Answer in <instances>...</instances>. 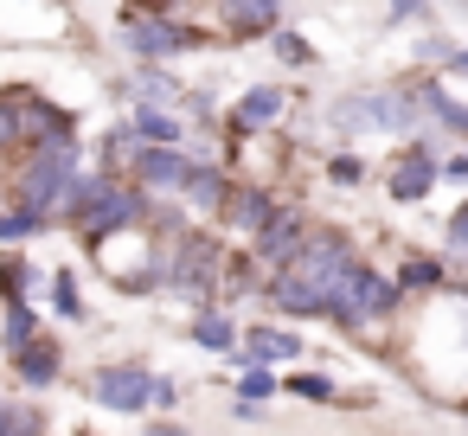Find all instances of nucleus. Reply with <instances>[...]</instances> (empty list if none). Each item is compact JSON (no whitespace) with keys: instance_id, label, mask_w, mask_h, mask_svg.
Segmentation results:
<instances>
[{"instance_id":"f257e3e1","label":"nucleus","mask_w":468,"mask_h":436,"mask_svg":"<svg viewBox=\"0 0 468 436\" xmlns=\"http://www.w3.org/2000/svg\"><path fill=\"white\" fill-rule=\"evenodd\" d=\"M353 282H359V257L340 238H321L308 257H289V270L276 282V302L289 314H340V302L353 295Z\"/></svg>"},{"instance_id":"f03ea898","label":"nucleus","mask_w":468,"mask_h":436,"mask_svg":"<svg viewBox=\"0 0 468 436\" xmlns=\"http://www.w3.org/2000/svg\"><path fill=\"white\" fill-rule=\"evenodd\" d=\"M71 167H78V142L71 135H58V142H46L39 154H33V167H27V206L46 218L52 206H65V193H71Z\"/></svg>"},{"instance_id":"7ed1b4c3","label":"nucleus","mask_w":468,"mask_h":436,"mask_svg":"<svg viewBox=\"0 0 468 436\" xmlns=\"http://www.w3.org/2000/svg\"><path fill=\"white\" fill-rule=\"evenodd\" d=\"M334 122H340V129H410V122H417V97H410V90L353 97V103H334Z\"/></svg>"},{"instance_id":"20e7f679","label":"nucleus","mask_w":468,"mask_h":436,"mask_svg":"<svg viewBox=\"0 0 468 436\" xmlns=\"http://www.w3.org/2000/svg\"><path fill=\"white\" fill-rule=\"evenodd\" d=\"M148 385H154V372H142V366H103L97 372V398L110 410H142L148 404Z\"/></svg>"},{"instance_id":"39448f33","label":"nucleus","mask_w":468,"mask_h":436,"mask_svg":"<svg viewBox=\"0 0 468 436\" xmlns=\"http://www.w3.org/2000/svg\"><path fill=\"white\" fill-rule=\"evenodd\" d=\"M193 46V33H180L174 20H135L129 27V52L135 58H174V52H186Z\"/></svg>"},{"instance_id":"423d86ee","label":"nucleus","mask_w":468,"mask_h":436,"mask_svg":"<svg viewBox=\"0 0 468 436\" xmlns=\"http://www.w3.org/2000/svg\"><path fill=\"white\" fill-rule=\"evenodd\" d=\"M135 167H142V180H148L154 193H180V186H186V174H193V161H180L167 142L142 148V154H135Z\"/></svg>"},{"instance_id":"0eeeda50","label":"nucleus","mask_w":468,"mask_h":436,"mask_svg":"<svg viewBox=\"0 0 468 436\" xmlns=\"http://www.w3.org/2000/svg\"><path fill=\"white\" fill-rule=\"evenodd\" d=\"M135 218H142V199H135V193H116V186H110V193H103V199L90 206V225H84V231H90V244H103V238H116L122 225H135Z\"/></svg>"},{"instance_id":"6e6552de","label":"nucleus","mask_w":468,"mask_h":436,"mask_svg":"<svg viewBox=\"0 0 468 436\" xmlns=\"http://www.w3.org/2000/svg\"><path fill=\"white\" fill-rule=\"evenodd\" d=\"M295 250H302V218H295V212H270V218L257 225V257L289 263Z\"/></svg>"},{"instance_id":"1a4fd4ad","label":"nucleus","mask_w":468,"mask_h":436,"mask_svg":"<svg viewBox=\"0 0 468 436\" xmlns=\"http://www.w3.org/2000/svg\"><path fill=\"white\" fill-rule=\"evenodd\" d=\"M391 302H398V289H391V282H378L372 270H359L353 295L340 302V321H372V314H391Z\"/></svg>"},{"instance_id":"9d476101","label":"nucleus","mask_w":468,"mask_h":436,"mask_svg":"<svg viewBox=\"0 0 468 436\" xmlns=\"http://www.w3.org/2000/svg\"><path fill=\"white\" fill-rule=\"evenodd\" d=\"M7 110H14V142H20V135H46V142L65 135V116L46 110L39 97H20V103H7Z\"/></svg>"},{"instance_id":"9b49d317","label":"nucleus","mask_w":468,"mask_h":436,"mask_svg":"<svg viewBox=\"0 0 468 436\" xmlns=\"http://www.w3.org/2000/svg\"><path fill=\"white\" fill-rule=\"evenodd\" d=\"M218 7H225V27H231V33H257V27L276 20L282 0H218Z\"/></svg>"},{"instance_id":"f8f14e48","label":"nucleus","mask_w":468,"mask_h":436,"mask_svg":"<svg viewBox=\"0 0 468 436\" xmlns=\"http://www.w3.org/2000/svg\"><path fill=\"white\" fill-rule=\"evenodd\" d=\"M199 276H212V244L186 238V250H180V270H174V282H180V289H199Z\"/></svg>"},{"instance_id":"ddd939ff","label":"nucleus","mask_w":468,"mask_h":436,"mask_svg":"<svg viewBox=\"0 0 468 436\" xmlns=\"http://www.w3.org/2000/svg\"><path fill=\"white\" fill-rule=\"evenodd\" d=\"M276 110H282L276 90H250V97L238 103V129H263V122H276Z\"/></svg>"},{"instance_id":"4468645a","label":"nucleus","mask_w":468,"mask_h":436,"mask_svg":"<svg viewBox=\"0 0 468 436\" xmlns=\"http://www.w3.org/2000/svg\"><path fill=\"white\" fill-rule=\"evenodd\" d=\"M244 346H250V359H295V353H302L295 334H276V327H257Z\"/></svg>"},{"instance_id":"2eb2a0df","label":"nucleus","mask_w":468,"mask_h":436,"mask_svg":"<svg viewBox=\"0 0 468 436\" xmlns=\"http://www.w3.org/2000/svg\"><path fill=\"white\" fill-rule=\"evenodd\" d=\"M20 378H27V385H52V378H58V353H52V346H27V353H20Z\"/></svg>"},{"instance_id":"dca6fc26","label":"nucleus","mask_w":468,"mask_h":436,"mask_svg":"<svg viewBox=\"0 0 468 436\" xmlns=\"http://www.w3.org/2000/svg\"><path fill=\"white\" fill-rule=\"evenodd\" d=\"M186 199H193V206H225V180H218L212 167H193V174H186Z\"/></svg>"},{"instance_id":"f3484780","label":"nucleus","mask_w":468,"mask_h":436,"mask_svg":"<svg viewBox=\"0 0 468 436\" xmlns=\"http://www.w3.org/2000/svg\"><path fill=\"white\" fill-rule=\"evenodd\" d=\"M430 174H436L430 161H404V167L391 174V193H398V199H417V193L430 186Z\"/></svg>"},{"instance_id":"a211bd4d","label":"nucleus","mask_w":468,"mask_h":436,"mask_svg":"<svg viewBox=\"0 0 468 436\" xmlns=\"http://www.w3.org/2000/svg\"><path fill=\"white\" fill-rule=\"evenodd\" d=\"M270 212H276V206H270V199H263V193H244V199H238V206H231V218H238V225H244V231H257V225H263V218H270Z\"/></svg>"},{"instance_id":"6ab92c4d","label":"nucleus","mask_w":468,"mask_h":436,"mask_svg":"<svg viewBox=\"0 0 468 436\" xmlns=\"http://www.w3.org/2000/svg\"><path fill=\"white\" fill-rule=\"evenodd\" d=\"M135 129H142L148 142H180V122H174V116H154V110H142Z\"/></svg>"},{"instance_id":"aec40b11","label":"nucleus","mask_w":468,"mask_h":436,"mask_svg":"<svg viewBox=\"0 0 468 436\" xmlns=\"http://www.w3.org/2000/svg\"><path fill=\"white\" fill-rule=\"evenodd\" d=\"M199 346L225 353V346H231V321H225V314H206V321H199Z\"/></svg>"},{"instance_id":"412c9836","label":"nucleus","mask_w":468,"mask_h":436,"mask_svg":"<svg viewBox=\"0 0 468 436\" xmlns=\"http://www.w3.org/2000/svg\"><path fill=\"white\" fill-rule=\"evenodd\" d=\"M39 231V212L27 206V212H0V238H33Z\"/></svg>"},{"instance_id":"4be33fe9","label":"nucleus","mask_w":468,"mask_h":436,"mask_svg":"<svg viewBox=\"0 0 468 436\" xmlns=\"http://www.w3.org/2000/svg\"><path fill=\"white\" fill-rule=\"evenodd\" d=\"M27 340H33V308L14 302V308H7V346H27Z\"/></svg>"},{"instance_id":"5701e85b","label":"nucleus","mask_w":468,"mask_h":436,"mask_svg":"<svg viewBox=\"0 0 468 436\" xmlns=\"http://www.w3.org/2000/svg\"><path fill=\"white\" fill-rule=\"evenodd\" d=\"M270 391H276V378H270V372H263V366H257V372H250V378H244V410H250V404H263V398H270Z\"/></svg>"},{"instance_id":"b1692460","label":"nucleus","mask_w":468,"mask_h":436,"mask_svg":"<svg viewBox=\"0 0 468 436\" xmlns=\"http://www.w3.org/2000/svg\"><path fill=\"white\" fill-rule=\"evenodd\" d=\"M174 90H180V84H174V78H161V71H148V78H142V97H154V103H167Z\"/></svg>"},{"instance_id":"393cba45","label":"nucleus","mask_w":468,"mask_h":436,"mask_svg":"<svg viewBox=\"0 0 468 436\" xmlns=\"http://www.w3.org/2000/svg\"><path fill=\"white\" fill-rule=\"evenodd\" d=\"M295 398H334V385H327L321 372H302V378H295Z\"/></svg>"},{"instance_id":"a878e982","label":"nucleus","mask_w":468,"mask_h":436,"mask_svg":"<svg viewBox=\"0 0 468 436\" xmlns=\"http://www.w3.org/2000/svg\"><path fill=\"white\" fill-rule=\"evenodd\" d=\"M404 289H436V263H410L404 270Z\"/></svg>"},{"instance_id":"bb28decb","label":"nucleus","mask_w":468,"mask_h":436,"mask_svg":"<svg viewBox=\"0 0 468 436\" xmlns=\"http://www.w3.org/2000/svg\"><path fill=\"white\" fill-rule=\"evenodd\" d=\"M359 174H366V167H359L353 154H340V161H334V180H340V186H359Z\"/></svg>"},{"instance_id":"cd10ccee","label":"nucleus","mask_w":468,"mask_h":436,"mask_svg":"<svg viewBox=\"0 0 468 436\" xmlns=\"http://www.w3.org/2000/svg\"><path fill=\"white\" fill-rule=\"evenodd\" d=\"M449 244H455V250H468V206L449 218Z\"/></svg>"},{"instance_id":"c85d7f7f","label":"nucleus","mask_w":468,"mask_h":436,"mask_svg":"<svg viewBox=\"0 0 468 436\" xmlns=\"http://www.w3.org/2000/svg\"><path fill=\"white\" fill-rule=\"evenodd\" d=\"M276 52H282V58H289V65H302V58H308V46H302V39H289V33H282V39H276Z\"/></svg>"},{"instance_id":"c756f323","label":"nucleus","mask_w":468,"mask_h":436,"mask_svg":"<svg viewBox=\"0 0 468 436\" xmlns=\"http://www.w3.org/2000/svg\"><path fill=\"white\" fill-rule=\"evenodd\" d=\"M7 142H14V110L0 103V148H7Z\"/></svg>"},{"instance_id":"7c9ffc66","label":"nucleus","mask_w":468,"mask_h":436,"mask_svg":"<svg viewBox=\"0 0 468 436\" xmlns=\"http://www.w3.org/2000/svg\"><path fill=\"white\" fill-rule=\"evenodd\" d=\"M449 65H455V71H462V78H468V52H455V58H449Z\"/></svg>"},{"instance_id":"2f4dec72","label":"nucleus","mask_w":468,"mask_h":436,"mask_svg":"<svg viewBox=\"0 0 468 436\" xmlns=\"http://www.w3.org/2000/svg\"><path fill=\"white\" fill-rule=\"evenodd\" d=\"M391 7H398V14H404V7H423V0H391Z\"/></svg>"},{"instance_id":"473e14b6","label":"nucleus","mask_w":468,"mask_h":436,"mask_svg":"<svg viewBox=\"0 0 468 436\" xmlns=\"http://www.w3.org/2000/svg\"><path fill=\"white\" fill-rule=\"evenodd\" d=\"M0 417H7V398H0Z\"/></svg>"}]
</instances>
